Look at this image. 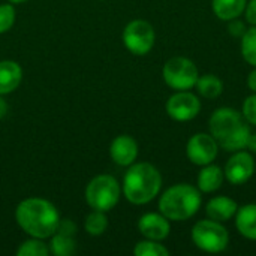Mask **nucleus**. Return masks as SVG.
Segmentation results:
<instances>
[{"label":"nucleus","instance_id":"obj_6","mask_svg":"<svg viewBox=\"0 0 256 256\" xmlns=\"http://www.w3.org/2000/svg\"><path fill=\"white\" fill-rule=\"evenodd\" d=\"M192 242L194 244L208 254H219L226 249L230 243L228 230L222 222L212 219L200 220L192 228Z\"/></svg>","mask_w":256,"mask_h":256},{"label":"nucleus","instance_id":"obj_1","mask_svg":"<svg viewBox=\"0 0 256 256\" xmlns=\"http://www.w3.org/2000/svg\"><path fill=\"white\" fill-rule=\"evenodd\" d=\"M15 219L18 226L33 238H50L60 222L57 208L44 198H27L16 206Z\"/></svg>","mask_w":256,"mask_h":256},{"label":"nucleus","instance_id":"obj_29","mask_svg":"<svg viewBox=\"0 0 256 256\" xmlns=\"http://www.w3.org/2000/svg\"><path fill=\"white\" fill-rule=\"evenodd\" d=\"M248 86H249V88H250L252 92H255L256 93V66L255 69L249 74V76H248Z\"/></svg>","mask_w":256,"mask_h":256},{"label":"nucleus","instance_id":"obj_9","mask_svg":"<svg viewBox=\"0 0 256 256\" xmlns=\"http://www.w3.org/2000/svg\"><path fill=\"white\" fill-rule=\"evenodd\" d=\"M201 111V102L189 90H178L166 102V112L176 122L194 120Z\"/></svg>","mask_w":256,"mask_h":256},{"label":"nucleus","instance_id":"obj_12","mask_svg":"<svg viewBox=\"0 0 256 256\" xmlns=\"http://www.w3.org/2000/svg\"><path fill=\"white\" fill-rule=\"evenodd\" d=\"M138 230L147 240L162 242L170 236L171 226L168 219L160 213H146L138 220Z\"/></svg>","mask_w":256,"mask_h":256},{"label":"nucleus","instance_id":"obj_11","mask_svg":"<svg viewBox=\"0 0 256 256\" xmlns=\"http://www.w3.org/2000/svg\"><path fill=\"white\" fill-rule=\"evenodd\" d=\"M255 172V160L250 153L248 152H236L234 156L230 158L225 166V177L231 184H244L252 178Z\"/></svg>","mask_w":256,"mask_h":256},{"label":"nucleus","instance_id":"obj_16","mask_svg":"<svg viewBox=\"0 0 256 256\" xmlns=\"http://www.w3.org/2000/svg\"><path fill=\"white\" fill-rule=\"evenodd\" d=\"M236 226L243 237L256 240V204H248L237 210Z\"/></svg>","mask_w":256,"mask_h":256},{"label":"nucleus","instance_id":"obj_2","mask_svg":"<svg viewBox=\"0 0 256 256\" xmlns=\"http://www.w3.org/2000/svg\"><path fill=\"white\" fill-rule=\"evenodd\" d=\"M210 135L216 140L219 147L226 152H238L246 148L250 136V128L243 114L234 108H218L208 120Z\"/></svg>","mask_w":256,"mask_h":256},{"label":"nucleus","instance_id":"obj_32","mask_svg":"<svg viewBox=\"0 0 256 256\" xmlns=\"http://www.w3.org/2000/svg\"><path fill=\"white\" fill-rule=\"evenodd\" d=\"M10 3H22V2H26V0H9Z\"/></svg>","mask_w":256,"mask_h":256},{"label":"nucleus","instance_id":"obj_25","mask_svg":"<svg viewBox=\"0 0 256 256\" xmlns=\"http://www.w3.org/2000/svg\"><path fill=\"white\" fill-rule=\"evenodd\" d=\"M15 22V9L12 4H0V33H6Z\"/></svg>","mask_w":256,"mask_h":256},{"label":"nucleus","instance_id":"obj_4","mask_svg":"<svg viewBox=\"0 0 256 256\" xmlns=\"http://www.w3.org/2000/svg\"><path fill=\"white\" fill-rule=\"evenodd\" d=\"M201 190L192 184L180 183L166 189L159 200V210L168 219L182 222L192 218L201 207Z\"/></svg>","mask_w":256,"mask_h":256},{"label":"nucleus","instance_id":"obj_27","mask_svg":"<svg viewBox=\"0 0 256 256\" xmlns=\"http://www.w3.org/2000/svg\"><path fill=\"white\" fill-rule=\"evenodd\" d=\"M228 30H230V33H231L232 36L238 38V36H243V34H244L246 27H244V24H243L242 21H238L237 18H234V20H231V22H230V26H228Z\"/></svg>","mask_w":256,"mask_h":256},{"label":"nucleus","instance_id":"obj_24","mask_svg":"<svg viewBox=\"0 0 256 256\" xmlns=\"http://www.w3.org/2000/svg\"><path fill=\"white\" fill-rule=\"evenodd\" d=\"M50 254L48 246L40 238H30L20 244L16 255L18 256H46Z\"/></svg>","mask_w":256,"mask_h":256},{"label":"nucleus","instance_id":"obj_22","mask_svg":"<svg viewBox=\"0 0 256 256\" xmlns=\"http://www.w3.org/2000/svg\"><path fill=\"white\" fill-rule=\"evenodd\" d=\"M242 54L249 64L256 66V26L248 28L242 36Z\"/></svg>","mask_w":256,"mask_h":256},{"label":"nucleus","instance_id":"obj_30","mask_svg":"<svg viewBox=\"0 0 256 256\" xmlns=\"http://www.w3.org/2000/svg\"><path fill=\"white\" fill-rule=\"evenodd\" d=\"M246 148H249V152H252V153H256V134H250Z\"/></svg>","mask_w":256,"mask_h":256},{"label":"nucleus","instance_id":"obj_14","mask_svg":"<svg viewBox=\"0 0 256 256\" xmlns=\"http://www.w3.org/2000/svg\"><path fill=\"white\" fill-rule=\"evenodd\" d=\"M237 210H238L237 202L228 196H216L210 200L206 207L207 216L216 222H228L236 216Z\"/></svg>","mask_w":256,"mask_h":256},{"label":"nucleus","instance_id":"obj_5","mask_svg":"<svg viewBox=\"0 0 256 256\" xmlns=\"http://www.w3.org/2000/svg\"><path fill=\"white\" fill-rule=\"evenodd\" d=\"M122 188L118 182L108 174L96 176L90 180L86 188V201L92 210L110 212L112 210L120 200Z\"/></svg>","mask_w":256,"mask_h":256},{"label":"nucleus","instance_id":"obj_28","mask_svg":"<svg viewBox=\"0 0 256 256\" xmlns=\"http://www.w3.org/2000/svg\"><path fill=\"white\" fill-rule=\"evenodd\" d=\"M246 20L248 22H250L252 26H256V0H250L246 4Z\"/></svg>","mask_w":256,"mask_h":256},{"label":"nucleus","instance_id":"obj_13","mask_svg":"<svg viewBox=\"0 0 256 256\" xmlns=\"http://www.w3.org/2000/svg\"><path fill=\"white\" fill-rule=\"evenodd\" d=\"M110 156L117 165L129 166L138 158V144L130 135H118L111 142Z\"/></svg>","mask_w":256,"mask_h":256},{"label":"nucleus","instance_id":"obj_18","mask_svg":"<svg viewBox=\"0 0 256 256\" xmlns=\"http://www.w3.org/2000/svg\"><path fill=\"white\" fill-rule=\"evenodd\" d=\"M248 0H213V12L222 21L238 18L246 9Z\"/></svg>","mask_w":256,"mask_h":256},{"label":"nucleus","instance_id":"obj_20","mask_svg":"<svg viewBox=\"0 0 256 256\" xmlns=\"http://www.w3.org/2000/svg\"><path fill=\"white\" fill-rule=\"evenodd\" d=\"M195 87H196L198 93L206 99H216L224 92V82L213 74L200 76Z\"/></svg>","mask_w":256,"mask_h":256},{"label":"nucleus","instance_id":"obj_17","mask_svg":"<svg viewBox=\"0 0 256 256\" xmlns=\"http://www.w3.org/2000/svg\"><path fill=\"white\" fill-rule=\"evenodd\" d=\"M224 178H225L224 171L218 165L208 164L198 174V189L204 194L216 192L218 189H220Z\"/></svg>","mask_w":256,"mask_h":256},{"label":"nucleus","instance_id":"obj_10","mask_svg":"<svg viewBox=\"0 0 256 256\" xmlns=\"http://www.w3.org/2000/svg\"><path fill=\"white\" fill-rule=\"evenodd\" d=\"M219 152V144L208 134H195L190 136L186 146L188 159L198 166H206L212 164Z\"/></svg>","mask_w":256,"mask_h":256},{"label":"nucleus","instance_id":"obj_26","mask_svg":"<svg viewBox=\"0 0 256 256\" xmlns=\"http://www.w3.org/2000/svg\"><path fill=\"white\" fill-rule=\"evenodd\" d=\"M242 114L246 118V122H249L250 124H255L256 126V93L252 94V96H249L244 100Z\"/></svg>","mask_w":256,"mask_h":256},{"label":"nucleus","instance_id":"obj_21","mask_svg":"<svg viewBox=\"0 0 256 256\" xmlns=\"http://www.w3.org/2000/svg\"><path fill=\"white\" fill-rule=\"evenodd\" d=\"M84 228L88 232V236L92 237H99L102 236L106 228H108V219L105 216V212H99V210H93L84 222Z\"/></svg>","mask_w":256,"mask_h":256},{"label":"nucleus","instance_id":"obj_23","mask_svg":"<svg viewBox=\"0 0 256 256\" xmlns=\"http://www.w3.org/2000/svg\"><path fill=\"white\" fill-rule=\"evenodd\" d=\"M134 255L135 256H168L170 250L160 244L159 242L154 240H144L136 243L135 249H134Z\"/></svg>","mask_w":256,"mask_h":256},{"label":"nucleus","instance_id":"obj_15","mask_svg":"<svg viewBox=\"0 0 256 256\" xmlns=\"http://www.w3.org/2000/svg\"><path fill=\"white\" fill-rule=\"evenodd\" d=\"M22 80V69L16 62H0V94H9L18 88Z\"/></svg>","mask_w":256,"mask_h":256},{"label":"nucleus","instance_id":"obj_3","mask_svg":"<svg viewBox=\"0 0 256 256\" xmlns=\"http://www.w3.org/2000/svg\"><path fill=\"white\" fill-rule=\"evenodd\" d=\"M162 188V176L156 166L148 162L129 165L123 178V195L135 206H144L153 201Z\"/></svg>","mask_w":256,"mask_h":256},{"label":"nucleus","instance_id":"obj_8","mask_svg":"<svg viewBox=\"0 0 256 256\" xmlns=\"http://www.w3.org/2000/svg\"><path fill=\"white\" fill-rule=\"evenodd\" d=\"M154 40L156 33L148 21L134 20L123 30V44L135 56H146L150 52Z\"/></svg>","mask_w":256,"mask_h":256},{"label":"nucleus","instance_id":"obj_7","mask_svg":"<svg viewBox=\"0 0 256 256\" xmlns=\"http://www.w3.org/2000/svg\"><path fill=\"white\" fill-rule=\"evenodd\" d=\"M164 81L174 90H190L196 86L200 78L196 64L186 57L170 58L162 69Z\"/></svg>","mask_w":256,"mask_h":256},{"label":"nucleus","instance_id":"obj_31","mask_svg":"<svg viewBox=\"0 0 256 256\" xmlns=\"http://www.w3.org/2000/svg\"><path fill=\"white\" fill-rule=\"evenodd\" d=\"M6 112H8V104H6V100L2 98V94H0V118H3V117L6 116Z\"/></svg>","mask_w":256,"mask_h":256},{"label":"nucleus","instance_id":"obj_19","mask_svg":"<svg viewBox=\"0 0 256 256\" xmlns=\"http://www.w3.org/2000/svg\"><path fill=\"white\" fill-rule=\"evenodd\" d=\"M76 234L70 232H63V231H56L51 236V243H50V252L56 256H70L76 252V242H75Z\"/></svg>","mask_w":256,"mask_h":256}]
</instances>
